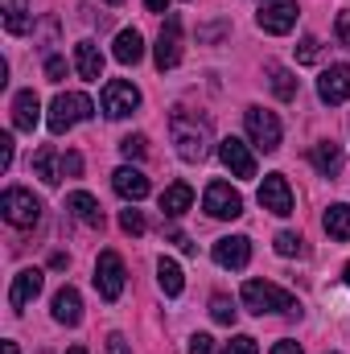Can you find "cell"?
I'll return each mask as SVG.
<instances>
[{
	"instance_id": "obj_38",
	"label": "cell",
	"mask_w": 350,
	"mask_h": 354,
	"mask_svg": "<svg viewBox=\"0 0 350 354\" xmlns=\"http://www.w3.org/2000/svg\"><path fill=\"white\" fill-rule=\"evenodd\" d=\"M190 354H214V338L210 334H194L190 338Z\"/></svg>"
},
{
	"instance_id": "obj_4",
	"label": "cell",
	"mask_w": 350,
	"mask_h": 354,
	"mask_svg": "<svg viewBox=\"0 0 350 354\" xmlns=\"http://www.w3.org/2000/svg\"><path fill=\"white\" fill-rule=\"evenodd\" d=\"M0 214H4V223H8V227L29 231V227H37V223H42V202H37L29 189L8 185V189H4V198H0Z\"/></svg>"
},
{
	"instance_id": "obj_48",
	"label": "cell",
	"mask_w": 350,
	"mask_h": 354,
	"mask_svg": "<svg viewBox=\"0 0 350 354\" xmlns=\"http://www.w3.org/2000/svg\"><path fill=\"white\" fill-rule=\"evenodd\" d=\"M107 4H120V0H107Z\"/></svg>"
},
{
	"instance_id": "obj_11",
	"label": "cell",
	"mask_w": 350,
	"mask_h": 354,
	"mask_svg": "<svg viewBox=\"0 0 350 354\" xmlns=\"http://www.w3.org/2000/svg\"><path fill=\"white\" fill-rule=\"evenodd\" d=\"M153 62H157V71H174L177 62H181V21H177V12H169L165 25H161V37H157Z\"/></svg>"
},
{
	"instance_id": "obj_15",
	"label": "cell",
	"mask_w": 350,
	"mask_h": 354,
	"mask_svg": "<svg viewBox=\"0 0 350 354\" xmlns=\"http://www.w3.org/2000/svg\"><path fill=\"white\" fill-rule=\"evenodd\" d=\"M252 260V239L248 235H227L214 243V264L219 268H248Z\"/></svg>"
},
{
	"instance_id": "obj_44",
	"label": "cell",
	"mask_w": 350,
	"mask_h": 354,
	"mask_svg": "<svg viewBox=\"0 0 350 354\" xmlns=\"http://www.w3.org/2000/svg\"><path fill=\"white\" fill-rule=\"evenodd\" d=\"M174 243H177V248H181V252H185V256H194V243H190L185 235H174Z\"/></svg>"
},
{
	"instance_id": "obj_2",
	"label": "cell",
	"mask_w": 350,
	"mask_h": 354,
	"mask_svg": "<svg viewBox=\"0 0 350 354\" xmlns=\"http://www.w3.org/2000/svg\"><path fill=\"white\" fill-rule=\"evenodd\" d=\"M239 301H243V309H252V313H301V301L288 292V288H280V284H268V280H248L243 284V292H239Z\"/></svg>"
},
{
	"instance_id": "obj_8",
	"label": "cell",
	"mask_w": 350,
	"mask_h": 354,
	"mask_svg": "<svg viewBox=\"0 0 350 354\" xmlns=\"http://www.w3.org/2000/svg\"><path fill=\"white\" fill-rule=\"evenodd\" d=\"M42 288H46L42 268H21V272L12 276V284H8V309H12V313H25V309L37 301Z\"/></svg>"
},
{
	"instance_id": "obj_27",
	"label": "cell",
	"mask_w": 350,
	"mask_h": 354,
	"mask_svg": "<svg viewBox=\"0 0 350 354\" xmlns=\"http://www.w3.org/2000/svg\"><path fill=\"white\" fill-rule=\"evenodd\" d=\"M268 79H272V91H276V99H297V75L288 71V66H280V62H268Z\"/></svg>"
},
{
	"instance_id": "obj_41",
	"label": "cell",
	"mask_w": 350,
	"mask_h": 354,
	"mask_svg": "<svg viewBox=\"0 0 350 354\" xmlns=\"http://www.w3.org/2000/svg\"><path fill=\"white\" fill-rule=\"evenodd\" d=\"M107 354H132L124 334H107Z\"/></svg>"
},
{
	"instance_id": "obj_16",
	"label": "cell",
	"mask_w": 350,
	"mask_h": 354,
	"mask_svg": "<svg viewBox=\"0 0 350 354\" xmlns=\"http://www.w3.org/2000/svg\"><path fill=\"white\" fill-rule=\"evenodd\" d=\"M37 120H42V99L33 91H17V99H12V128L17 132H33Z\"/></svg>"
},
{
	"instance_id": "obj_7",
	"label": "cell",
	"mask_w": 350,
	"mask_h": 354,
	"mask_svg": "<svg viewBox=\"0 0 350 354\" xmlns=\"http://www.w3.org/2000/svg\"><path fill=\"white\" fill-rule=\"evenodd\" d=\"M202 206H206L210 218H239V214H243V198H239V189H231L227 181H210L206 194H202Z\"/></svg>"
},
{
	"instance_id": "obj_31",
	"label": "cell",
	"mask_w": 350,
	"mask_h": 354,
	"mask_svg": "<svg viewBox=\"0 0 350 354\" xmlns=\"http://www.w3.org/2000/svg\"><path fill=\"white\" fill-rule=\"evenodd\" d=\"M317 58H322V41H317V37H301V41H297V62H301V66H313Z\"/></svg>"
},
{
	"instance_id": "obj_24",
	"label": "cell",
	"mask_w": 350,
	"mask_h": 354,
	"mask_svg": "<svg viewBox=\"0 0 350 354\" xmlns=\"http://www.w3.org/2000/svg\"><path fill=\"white\" fill-rule=\"evenodd\" d=\"M322 227H326V235H330V239L347 243V239H350V206H347V202H334V206L322 214Z\"/></svg>"
},
{
	"instance_id": "obj_20",
	"label": "cell",
	"mask_w": 350,
	"mask_h": 354,
	"mask_svg": "<svg viewBox=\"0 0 350 354\" xmlns=\"http://www.w3.org/2000/svg\"><path fill=\"white\" fill-rule=\"evenodd\" d=\"M309 161H313V169L322 177H338L342 174V145H334V140H322V145H313L309 149Z\"/></svg>"
},
{
	"instance_id": "obj_25",
	"label": "cell",
	"mask_w": 350,
	"mask_h": 354,
	"mask_svg": "<svg viewBox=\"0 0 350 354\" xmlns=\"http://www.w3.org/2000/svg\"><path fill=\"white\" fill-rule=\"evenodd\" d=\"M190 206H194V189H190L185 181H174V185H169V189L161 194V210H165L169 218H177V214H185Z\"/></svg>"
},
{
	"instance_id": "obj_35",
	"label": "cell",
	"mask_w": 350,
	"mask_h": 354,
	"mask_svg": "<svg viewBox=\"0 0 350 354\" xmlns=\"http://www.w3.org/2000/svg\"><path fill=\"white\" fill-rule=\"evenodd\" d=\"M46 79H50V83H62V79H66V58H58V54L46 58Z\"/></svg>"
},
{
	"instance_id": "obj_1",
	"label": "cell",
	"mask_w": 350,
	"mask_h": 354,
	"mask_svg": "<svg viewBox=\"0 0 350 354\" xmlns=\"http://www.w3.org/2000/svg\"><path fill=\"white\" fill-rule=\"evenodd\" d=\"M169 136H174L181 161L198 165V161L210 157V145H214L210 120H198V115H190V111H174V115H169Z\"/></svg>"
},
{
	"instance_id": "obj_14",
	"label": "cell",
	"mask_w": 350,
	"mask_h": 354,
	"mask_svg": "<svg viewBox=\"0 0 350 354\" xmlns=\"http://www.w3.org/2000/svg\"><path fill=\"white\" fill-rule=\"evenodd\" d=\"M317 99L330 103V107H338V103H347L350 99V66L347 62L322 71V79H317Z\"/></svg>"
},
{
	"instance_id": "obj_18",
	"label": "cell",
	"mask_w": 350,
	"mask_h": 354,
	"mask_svg": "<svg viewBox=\"0 0 350 354\" xmlns=\"http://www.w3.org/2000/svg\"><path fill=\"white\" fill-rule=\"evenodd\" d=\"M66 210L79 218V223H87L95 231H103V206H99V198L87 194V189H75L71 198H66Z\"/></svg>"
},
{
	"instance_id": "obj_6",
	"label": "cell",
	"mask_w": 350,
	"mask_h": 354,
	"mask_svg": "<svg viewBox=\"0 0 350 354\" xmlns=\"http://www.w3.org/2000/svg\"><path fill=\"white\" fill-rule=\"evenodd\" d=\"M124 280H128L124 260H120L116 252H99V260H95V288H99V297H103V301H120Z\"/></svg>"
},
{
	"instance_id": "obj_19",
	"label": "cell",
	"mask_w": 350,
	"mask_h": 354,
	"mask_svg": "<svg viewBox=\"0 0 350 354\" xmlns=\"http://www.w3.org/2000/svg\"><path fill=\"white\" fill-rule=\"evenodd\" d=\"M54 322L58 326H79L83 322V297H79V288H58L54 292Z\"/></svg>"
},
{
	"instance_id": "obj_22",
	"label": "cell",
	"mask_w": 350,
	"mask_h": 354,
	"mask_svg": "<svg viewBox=\"0 0 350 354\" xmlns=\"http://www.w3.org/2000/svg\"><path fill=\"white\" fill-rule=\"evenodd\" d=\"M33 177H42L46 185H58L62 181V157H58V149L54 145H42L37 153H33Z\"/></svg>"
},
{
	"instance_id": "obj_23",
	"label": "cell",
	"mask_w": 350,
	"mask_h": 354,
	"mask_svg": "<svg viewBox=\"0 0 350 354\" xmlns=\"http://www.w3.org/2000/svg\"><path fill=\"white\" fill-rule=\"evenodd\" d=\"M111 54H116L120 66H136V62L145 58V37H140L136 29H124V33L116 37V50H111Z\"/></svg>"
},
{
	"instance_id": "obj_3",
	"label": "cell",
	"mask_w": 350,
	"mask_h": 354,
	"mask_svg": "<svg viewBox=\"0 0 350 354\" xmlns=\"http://www.w3.org/2000/svg\"><path fill=\"white\" fill-rule=\"evenodd\" d=\"M91 115H95V103H91L83 91H62V95H54V103L46 111V128L54 136H62V132H71L75 124H83Z\"/></svg>"
},
{
	"instance_id": "obj_32",
	"label": "cell",
	"mask_w": 350,
	"mask_h": 354,
	"mask_svg": "<svg viewBox=\"0 0 350 354\" xmlns=\"http://www.w3.org/2000/svg\"><path fill=\"white\" fill-rule=\"evenodd\" d=\"M120 153H124L128 161H145V157H149V140H145V136H124V140H120Z\"/></svg>"
},
{
	"instance_id": "obj_39",
	"label": "cell",
	"mask_w": 350,
	"mask_h": 354,
	"mask_svg": "<svg viewBox=\"0 0 350 354\" xmlns=\"http://www.w3.org/2000/svg\"><path fill=\"white\" fill-rule=\"evenodd\" d=\"M62 174L79 177V174H83V157H79V153H66V157H62Z\"/></svg>"
},
{
	"instance_id": "obj_42",
	"label": "cell",
	"mask_w": 350,
	"mask_h": 354,
	"mask_svg": "<svg viewBox=\"0 0 350 354\" xmlns=\"http://www.w3.org/2000/svg\"><path fill=\"white\" fill-rule=\"evenodd\" d=\"M268 354H301V346H297L293 338H284V342H276V346H272Z\"/></svg>"
},
{
	"instance_id": "obj_36",
	"label": "cell",
	"mask_w": 350,
	"mask_h": 354,
	"mask_svg": "<svg viewBox=\"0 0 350 354\" xmlns=\"http://www.w3.org/2000/svg\"><path fill=\"white\" fill-rule=\"evenodd\" d=\"M334 33H338V41L350 50V8H342V12H338V21H334Z\"/></svg>"
},
{
	"instance_id": "obj_34",
	"label": "cell",
	"mask_w": 350,
	"mask_h": 354,
	"mask_svg": "<svg viewBox=\"0 0 350 354\" xmlns=\"http://www.w3.org/2000/svg\"><path fill=\"white\" fill-rule=\"evenodd\" d=\"M120 227L128 235H145V214L140 210H120Z\"/></svg>"
},
{
	"instance_id": "obj_12",
	"label": "cell",
	"mask_w": 350,
	"mask_h": 354,
	"mask_svg": "<svg viewBox=\"0 0 350 354\" xmlns=\"http://www.w3.org/2000/svg\"><path fill=\"white\" fill-rule=\"evenodd\" d=\"M219 161L231 169V177H256V157H252V149L239 140V136H227V140H219Z\"/></svg>"
},
{
	"instance_id": "obj_45",
	"label": "cell",
	"mask_w": 350,
	"mask_h": 354,
	"mask_svg": "<svg viewBox=\"0 0 350 354\" xmlns=\"http://www.w3.org/2000/svg\"><path fill=\"white\" fill-rule=\"evenodd\" d=\"M0 354H21V346L17 342H0Z\"/></svg>"
},
{
	"instance_id": "obj_46",
	"label": "cell",
	"mask_w": 350,
	"mask_h": 354,
	"mask_svg": "<svg viewBox=\"0 0 350 354\" xmlns=\"http://www.w3.org/2000/svg\"><path fill=\"white\" fill-rule=\"evenodd\" d=\"M66 354H87V351H83V346H71V351H66Z\"/></svg>"
},
{
	"instance_id": "obj_21",
	"label": "cell",
	"mask_w": 350,
	"mask_h": 354,
	"mask_svg": "<svg viewBox=\"0 0 350 354\" xmlns=\"http://www.w3.org/2000/svg\"><path fill=\"white\" fill-rule=\"evenodd\" d=\"M75 71H79V79H87V83H99V79H103V54H99L95 41H79V46H75Z\"/></svg>"
},
{
	"instance_id": "obj_17",
	"label": "cell",
	"mask_w": 350,
	"mask_h": 354,
	"mask_svg": "<svg viewBox=\"0 0 350 354\" xmlns=\"http://www.w3.org/2000/svg\"><path fill=\"white\" fill-rule=\"evenodd\" d=\"M111 185H116V194H120L124 202H140V198H149V177L140 174V169H132V165L116 169V174H111Z\"/></svg>"
},
{
	"instance_id": "obj_47",
	"label": "cell",
	"mask_w": 350,
	"mask_h": 354,
	"mask_svg": "<svg viewBox=\"0 0 350 354\" xmlns=\"http://www.w3.org/2000/svg\"><path fill=\"white\" fill-rule=\"evenodd\" d=\"M347 288H350V264H347Z\"/></svg>"
},
{
	"instance_id": "obj_29",
	"label": "cell",
	"mask_w": 350,
	"mask_h": 354,
	"mask_svg": "<svg viewBox=\"0 0 350 354\" xmlns=\"http://www.w3.org/2000/svg\"><path fill=\"white\" fill-rule=\"evenodd\" d=\"M210 317H214L219 326H235V317H239V309H235V301H231V297H223V292H214V297H210Z\"/></svg>"
},
{
	"instance_id": "obj_13",
	"label": "cell",
	"mask_w": 350,
	"mask_h": 354,
	"mask_svg": "<svg viewBox=\"0 0 350 354\" xmlns=\"http://www.w3.org/2000/svg\"><path fill=\"white\" fill-rule=\"evenodd\" d=\"M260 206L268 214H293V189H288V177L284 174H268L260 185Z\"/></svg>"
},
{
	"instance_id": "obj_5",
	"label": "cell",
	"mask_w": 350,
	"mask_h": 354,
	"mask_svg": "<svg viewBox=\"0 0 350 354\" xmlns=\"http://www.w3.org/2000/svg\"><path fill=\"white\" fill-rule=\"evenodd\" d=\"M243 128H248V140L260 149V153H276L280 149V120H276V111H268V107H248L243 111Z\"/></svg>"
},
{
	"instance_id": "obj_40",
	"label": "cell",
	"mask_w": 350,
	"mask_h": 354,
	"mask_svg": "<svg viewBox=\"0 0 350 354\" xmlns=\"http://www.w3.org/2000/svg\"><path fill=\"white\" fill-rule=\"evenodd\" d=\"M8 165H12V136L4 132L0 136V169H8Z\"/></svg>"
},
{
	"instance_id": "obj_30",
	"label": "cell",
	"mask_w": 350,
	"mask_h": 354,
	"mask_svg": "<svg viewBox=\"0 0 350 354\" xmlns=\"http://www.w3.org/2000/svg\"><path fill=\"white\" fill-rule=\"evenodd\" d=\"M272 243H276V256H284V260H288V256H305V239H301L297 231H280Z\"/></svg>"
},
{
	"instance_id": "obj_28",
	"label": "cell",
	"mask_w": 350,
	"mask_h": 354,
	"mask_svg": "<svg viewBox=\"0 0 350 354\" xmlns=\"http://www.w3.org/2000/svg\"><path fill=\"white\" fill-rule=\"evenodd\" d=\"M4 29H8L12 37L29 33V4H25V0H4Z\"/></svg>"
},
{
	"instance_id": "obj_9",
	"label": "cell",
	"mask_w": 350,
	"mask_h": 354,
	"mask_svg": "<svg viewBox=\"0 0 350 354\" xmlns=\"http://www.w3.org/2000/svg\"><path fill=\"white\" fill-rule=\"evenodd\" d=\"M136 107H140V91L132 87V83H124V79L103 83V115H107V120H124V115H132Z\"/></svg>"
},
{
	"instance_id": "obj_43",
	"label": "cell",
	"mask_w": 350,
	"mask_h": 354,
	"mask_svg": "<svg viewBox=\"0 0 350 354\" xmlns=\"http://www.w3.org/2000/svg\"><path fill=\"white\" fill-rule=\"evenodd\" d=\"M149 12H169V0H145Z\"/></svg>"
},
{
	"instance_id": "obj_10",
	"label": "cell",
	"mask_w": 350,
	"mask_h": 354,
	"mask_svg": "<svg viewBox=\"0 0 350 354\" xmlns=\"http://www.w3.org/2000/svg\"><path fill=\"white\" fill-rule=\"evenodd\" d=\"M297 0H272V4H264L260 12H256V25H260L264 33H272V37H284V33H293V25H297Z\"/></svg>"
},
{
	"instance_id": "obj_26",
	"label": "cell",
	"mask_w": 350,
	"mask_h": 354,
	"mask_svg": "<svg viewBox=\"0 0 350 354\" xmlns=\"http://www.w3.org/2000/svg\"><path fill=\"white\" fill-rule=\"evenodd\" d=\"M157 284H161L165 297H181V288H185V276H181V268H177L169 256L157 260Z\"/></svg>"
},
{
	"instance_id": "obj_37",
	"label": "cell",
	"mask_w": 350,
	"mask_h": 354,
	"mask_svg": "<svg viewBox=\"0 0 350 354\" xmlns=\"http://www.w3.org/2000/svg\"><path fill=\"white\" fill-rule=\"evenodd\" d=\"M223 33H231V25H227V21H219V25H206V29H198V41H219Z\"/></svg>"
},
{
	"instance_id": "obj_33",
	"label": "cell",
	"mask_w": 350,
	"mask_h": 354,
	"mask_svg": "<svg viewBox=\"0 0 350 354\" xmlns=\"http://www.w3.org/2000/svg\"><path fill=\"white\" fill-rule=\"evenodd\" d=\"M219 354H260V342H256V338H248V334H235V338H231Z\"/></svg>"
}]
</instances>
